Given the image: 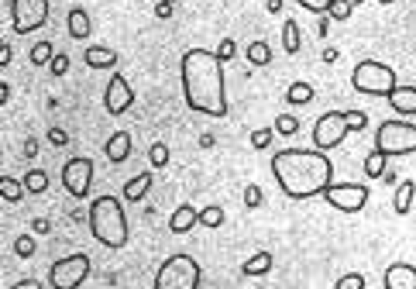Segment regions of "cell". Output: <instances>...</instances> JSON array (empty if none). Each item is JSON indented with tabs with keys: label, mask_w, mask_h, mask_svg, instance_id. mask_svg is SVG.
<instances>
[{
	"label": "cell",
	"mask_w": 416,
	"mask_h": 289,
	"mask_svg": "<svg viewBox=\"0 0 416 289\" xmlns=\"http://www.w3.org/2000/svg\"><path fill=\"white\" fill-rule=\"evenodd\" d=\"M272 176L289 200H310L334 183V162L320 148H282L272 155Z\"/></svg>",
	"instance_id": "1"
},
{
	"label": "cell",
	"mask_w": 416,
	"mask_h": 289,
	"mask_svg": "<svg viewBox=\"0 0 416 289\" xmlns=\"http://www.w3.org/2000/svg\"><path fill=\"white\" fill-rule=\"evenodd\" d=\"M183 96L186 107L207 117H227V94H224V62L210 49L183 52Z\"/></svg>",
	"instance_id": "2"
},
{
	"label": "cell",
	"mask_w": 416,
	"mask_h": 289,
	"mask_svg": "<svg viewBox=\"0 0 416 289\" xmlns=\"http://www.w3.org/2000/svg\"><path fill=\"white\" fill-rule=\"evenodd\" d=\"M90 231L104 248H124L127 245V213L117 196H97L90 203Z\"/></svg>",
	"instance_id": "3"
},
{
	"label": "cell",
	"mask_w": 416,
	"mask_h": 289,
	"mask_svg": "<svg viewBox=\"0 0 416 289\" xmlns=\"http://www.w3.org/2000/svg\"><path fill=\"white\" fill-rule=\"evenodd\" d=\"M351 87L365 96H386V100H389V94L399 87V80H396V69H392V66L375 62V59H361V62L354 66V73H351Z\"/></svg>",
	"instance_id": "4"
},
{
	"label": "cell",
	"mask_w": 416,
	"mask_h": 289,
	"mask_svg": "<svg viewBox=\"0 0 416 289\" xmlns=\"http://www.w3.org/2000/svg\"><path fill=\"white\" fill-rule=\"evenodd\" d=\"M200 279H204V272H200L197 259L179 252V255H169V259L159 265L155 289H200Z\"/></svg>",
	"instance_id": "5"
},
{
	"label": "cell",
	"mask_w": 416,
	"mask_h": 289,
	"mask_svg": "<svg viewBox=\"0 0 416 289\" xmlns=\"http://www.w3.org/2000/svg\"><path fill=\"white\" fill-rule=\"evenodd\" d=\"M375 152L389 155H413L416 152V124L396 117V121H382L375 128Z\"/></svg>",
	"instance_id": "6"
},
{
	"label": "cell",
	"mask_w": 416,
	"mask_h": 289,
	"mask_svg": "<svg viewBox=\"0 0 416 289\" xmlns=\"http://www.w3.org/2000/svg\"><path fill=\"white\" fill-rule=\"evenodd\" d=\"M90 276V255L76 252V255H66L59 262H52L48 269V286L52 289H80Z\"/></svg>",
	"instance_id": "7"
},
{
	"label": "cell",
	"mask_w": 416,
	"mask_h": 289,
	"mask_svg": "<svg viewBox=\"0 0 416 289\" xmlns=\"http://www.w3.org/2000/svg\"><path fill=\"white\" fill-rule=\"evenodd\" d=\"M52 0H10V28L17 35H31L48 21Z\"/></svg>",
	"instance_id": "8"
},
{
	"label": "cell",
	"mask_w": 416,
	"mask_h": 289,
	"mask_svg": "<svg viewBox=\"0 0 416 289\" xmlns=\"http://www.w3.org/2000/svg\"><path fill=\"white\" fill-rule=\"evenodd\" d=\"M347 131H351V128H347L344 110H327V114H320L316 124H313V145H316L320 152H330V148H337V145L344 141Z\"/></svg>",
	"instance_id": "9"
},
{
	"label": "cell",
	"mask_w": 416,
	"mask_h": 289,
	"mask_svg": "<svg viewBox=\"0 0 416 289\" xmlns=\"http://www.w3.org/2000/svg\"><path fill=\"white\" fill-rule=\"evenodd\" d=\"M323 200L341 213H361L368 203V186L365 183H330Z\"/></svg>",
	"instance_id": "10"
},
{
	"label": "cell",
	"mask_w": 416,
	"mask_h": 289,
	"mask_svg": "<svg viewBox=\"0 0 416 289\" xmlns=\"http://www.w3.org/2000/svg\"><path fill=\"white\" fill-rule=\"evenodd\" d=\"M62 186L69 190V196H76V200H83V196H90V186H93V159H69L66 166H62Z\"/></svg>",
	"instance_id": "11"
},
{
	"label": "cell",
	"mask_w": 416,
	"mask_h": 289,
	"mask_svg": "<svg viewBox=\"0 0 416 289\" xmlns=\"http://www.w3.org/2000/svg\"><path fill=\"white\" fill-rule=\"evenodd\" d=\"M131 103H134V90H131L127 76H124V73H114V76H110V83H107V90H104L107 114L120 117L124 110H131Z\"/></svg>",
	"instance_id": "12"
},
{
	"label": "cell",
	"mask_w": 416,
	"mask_h": 289,
	"mask_svg": "<svg viewBox=\"0 0 416 289\" xmlns=\"http://www.w3.org/2000/svg\"><path fill=\"white\" fill-rule=\"evenodd\" d=\"M382 286L386 289H416V265L410 262H392L382 276Z\"/></svg>",
	"instance_id": "13"
},
{
	"label": "cell",
	"mask_w": 416,
	"mask_h": 289,
	"mask_svg": "<svg viewBox=\"0 0 416 289\" xmlns=\"http://www.w3.org/2000/svg\"><path fill=\"white\" fill-rule=\"evenodd\" d=\"M66 31H69V38H76V42H87V38H90L93 21H90L87 7H69V14H66Z\"/></svg>",
	"instance_id": "14"
},
{
	"label": "cell",
	"mask_w": 416,
	"mask_h": 289,
	"mask_svg": "<svg viewBox=\"0 0 416 289\" xmlns=\"http://www.w3.org/2000/svg\"><path fill=\"white\" fill-rule=\"evenodd\" d=\"M104 155H107V162H127V155H131V134L127 131H114L107 138Z\"/></svg>",
	"instance_id": "15"
},
{
	"label": "cell",
	"mask_w": 416,
	"mask_h": 289,
	"mask_svg": "<svg viewBox=\"0 0 416 289\" xmlns=\"http://www.w3.org/2000/svg\"><path fill=\"white\" fill-rule=\"evenodd\" d=\"M389 107L399 114V117H413L416 114V87H396L389 94Z\"/></svg>",
	"instance_id": "16"
},
{
	"label": "cell",
	"mask_w": 416,
	"mask_h": 289,
	"mask_svg": "<svg viewBox=\"0 0 416 289\" xmlns=\"http://www.w3.org/2000/svg\"><path fill=\"white\" fill-rule=\"evenodd\" d=\"M200 224V210H193L190 203H183L172 217H169V231L172 234H186V231H193Z\"/></svg>",
	"instance_id": "17"
},
{
	"label": "cell",
	"mask_w": 416,
	"mask_h": 289,
	"mask_svg": "<svg viewBox=\"0 0 416 289\" xmlns=\"http://www.w3.org/2000/svg\"><path fill=\"white\" fill-rule=\"evenodd\" d=\"M83 59H87L90 69H114V66H117V52L107 49V45H87Z\"/></svg>",
	"instance_id": "18"
},
{
	"label": "cell",
	"mask_w": 416,
	"mask_h": 289,
	"mask_svg": "<svg viewBox=\"0 0 416 289\" xmlns=\"http://www.w3.org/2000/svg\"><path fill=\"white\" fill-rule=\"evenodd\" d=\"M413 196H416V183L413 179H403V183L396 186V196H392V210H396L399 217H406V213L413 210Z\"/></svg>",
	"instance_id": "19"
},
{
	"label": "cell",
	"mask_w": 416,
	"mask_h": 289,
	"mask_svg": "<svg viewBox=\"0 0 416 289\" xmlns=\"http://www.w3.org/2000/svg\"><path fill=\"white\" fill-rule=\"evenodd\" d=\"M148 190H152V173H138L131 183H124V200H127V203H138V200H145Z\"/></svg>",
	"instance_id": "20"
},
{
	"label": "cell",
	"mask_w": 416,
	"mask_h": 289,
	"mask_svg": "<svg viewBox=\"0 0 416 289\" xmlns=\"http://www.w3.org/2000/svg\"><path fill=\"white\" fill-rule=\"evenodd\" d=\"M269 269H272V255H269V252H258V255H251V259L241 265V276L255 279V276H265Z\"/></svg>",
	"instance_id": "21"
},
{
	"label": "cell",
	"mask_w": 416,
	"mask_h": 289,
	"mask_svg": "<svg viewBox=\"0 0 416 289\" xmlns=\"http://www.w3.org/2000/svg\"><path fill=\"white\" fill-rule=\"evenodd\" d=\"M282 49H286L289 55H296V52L303 49V38H300V24H296L293 17L282 24Z\"/></svg>",
	"instance_id": "22"
},
{
	"label": "cell",
	"mask_w": 416,
	"mask_h": 289,
	"mask_svg": "<svg viewBox=\"0 0 416 289\" xmlns=\"http://www.w3.org/2000/svg\"><path fill=\"white\" fill-rule=\"evenodd\" d=\"M21 183H24V190H28V193H35V196H38V193L48 190V173H45V169H28Z\"/></svg>",
	"instance_id": "23"
},
{
	"label": "cell",
	"mask_w": 416,
	"mask_h": 289,
	"mask_svg": "<svg viewBox=\"0 0 416 289\" xmlns=\"http://www.w3.org/2000/svg\"><path fill=\"white\" fill-rule=\"evenodd\" d=\"M248 62H251V66H269V62H272V49H269V42H262V38L251 42V45H248Z\"/></svg>",
	"instance_id": "24"
},
{
	"label": "cell",
	"mask_w": 416,
	"mask_h": 289,
	"mask_svg": "<svg viewBox=\"0 0 416 289\" xmlns=\"http://www.w3.org/2000/svg\"><path fill=\"white\" fill-rule=\"evenodd\" d=\"M0 193H3L7 203H21V196L28 190H24V183H17L14 176H3V179H0Z\"/></svg>",
	"instance_id": "25"
},
{
	"label": "cell",
	"mask_w": 416,
	"mask_h": 289,
	"mask_svg": "<svg viewBox=\"0 0 416 289\" xmlns=\"http://www.w3.org/2000/svg\"><path fill=\"white\" fill-rule=\"evenodd\" d=\"M365 176H368V179L386 176V155H382V152H375V148H372V155L365 159Z\"/></svg>",
	"instance_id": "26"
},
{
	"label": "cell",
	"mask_w": 416,
	"mask_h": 289,
	"mask_svg": "<svg viewBox=\"0 0 416 289\" xmlns=\"http://www.w3.org/2000/svg\"><path fill=\"white\" fill-rule=\"evenodd\" d=\"M286 100L296 103V107H303V103H310L313 100V87L310 83H293V87L286 90Z\"/></svg>",
	"instance_id": "27"
},
{
	"label": "cell",
	"mask_w": 416,
	"mask_h": 289,
	"mask_svg": "<svg viewBox=\"0 0 416 289\" xmlns=\"http://www.w3.org/2000/svg\"><path fill=\"white\" fill-rule=\"evenodd\" d=\"M52 59H55L52 42H35V45H31V62H35V66H45V62H52Z\"/></svg>",
	"instance_id": "28"
},
{
	"label": "cell",
	"mask_w": 416,
	"mask_h": 289,
	"mask_svg": "<svg viewBox=\"0 0 416 289\" xmlns=\"http://www.w3.org/2000/svg\"><path fill=\"white\" fill-rule=\"evenodd\" d=\"M148 162H152L155 169L169 166V145H165V141H155V145L148 148Z\"/></svg>",
	"instance_id": "29"
},
{
	"label": "cell",
	"mask_w": 416,
	"mask_h": 289,
	"mask_svg": "<svg viewBox=\"0 0 416 289\" xmlns=\"http://www.w3.org/2000/svg\"><path fill=\"white\" fill-rule=\"evenodd\" d=\"M351 10H354V3H351V0H330L327 17H330V21H347V17H351Z\"/></svg>",
	"instance_id": "30"
},
{
	"label": "cell",
	"mask_w": 416,
	"mask_h": 289,
	"mask_svg": "<svg viewBox=\"0 0 416 289\" xmlns=\"http://www.w3.org/2000/svg\"><path fill=\"white\" fill-rule=\"evenodd\" d=\"M200 224H204V227H220V224H224V207H217V203H213V207H204V210H200Z\"/></svg>",
	"instance_id": "31"
},
{
	"label": "cell",
	"mask_w": 416,
	"mask_h": 289,
	"mask_svg": "<svg viewBox=\"0 0 416 289\" xmlns=\"http://www.w3.org/2000/svg\"><path fill=\"white\" fill-rule=\"evenodd\" d=\"M35 238L31 234H17V241H14V252H17V259H31L35 255Z\"/></svg>",
	"instance_id": "32"
},
{
	"label": "cell",
	"mask_w": 416,
	"mask_h": 289,
	"mask_svg": "<svg viewBox=\"0 0 416 289\" xmlns=\"http://www.w3.org/2000/svg\"><path fill=\"white\" fill-rule=\"evenodd\" d=\"M275 131H279V134H296V131H300V121H296L293 114H279V117H275Z\"/></svg>",
	"instance_id": "33"
},
{
	"label": "cell",
	"mask_w": 416,
	"mask_h": 289,
	"mask_svg": "<svg viewBox=\"0 0 416 289\" xmlns=\"http://www.w3.org/2000/svg\"><path fill=\"white\" fill-rule=\"evenodd\" d=\"M262 203H265L262 186H255V183H251V186H244V207H248V210H258Z\"/></svg>",
	"instance_id": "34"
},
{
	"label": "cell",
	"mask_w": 416,
	"mask_h": 289,
	"mask_svg": "<svg viewBox=\"0 0 416 289\" xmlns=\"http://www.w3.org/2000/svg\"><path fill=\"white\" fill-rule=\"evenodd\" d=\"M344 117H347V128H351V131H365V128H368V114H365V110H344Z\"/></svg>",
	"instance_id": "35"
},
{
	"label": "cell",
	"mask_w": 416,
	"mask_h": 289,
	"mask_svg": "<svg viewBox=\"0 0 416 289\" xmlns=\"http://www.w3.org/2000/svg\"><path fill=\"white\" fill-rule=\"evenodd\" d=\"M334 289H365V276H361V272H347V276L337 279Z\"/></svg>",
	"instance_id": "36"
},
{
	"label": "cell",
	"mask_w": 416,
	"mask_h": 289,
	"mask_svg": "<svg viewBox=\"0 0 416 289\" xmlns=\"http://www.w3.org/2000/svg\"><path fill=\"white\" fill-rule=\"evenodd\" d=\"M234 55H237V42H234V38H224L220 49H217V59L227 62V59H234Z\"/></svg>",
	"instance_id": "37"
},
{
	"label": "cell",
	"mask_w": 416,
	"mask_h": 289,
	"mask_svg": "<svg viewBox=\"0 0 416 289\" xmlns=\"http://www.w3.org/2000/svg\"><path fill=\"white\" fill-rule=\"evenodd\" d=\"M251 145H255V148H269V145H272V128H258V131H251Z\"/></svg>",
	"instance_id": "38"
},
{
	"label": "cell",
	"mask_w": 416,
	"mask_h": 289,
	"mask_svg": "<svg viewBox=\"0 0 416 289\" xmlns=\"http://www.w3.org/2000/svg\"><path fill=\"white\" fill-rule=\"evenodd\" d=\"M303 10H310V14H327L330 10V0H296Z\"/></svg>",
	"instance_id": "39"
},
{
	"label": "cell",
	"mask_w": 416,
	"mask_h": 289,
	"mask_svg": "<svg viewBox=\"0 0 416 289\" xmlns=\"http://www.w3.org/2000/svg\"><path fill=\"white\" fill-rule=\"evenodd\" d=\"M69 73V55H55L52 59V76H66Z\"/></svg>",
	"instance_id": "40"
},
{
	"label": "cell",
	"mask_w": 416,
	"mask_h": 289,
	"mask_svg": "<svg viewBox=\"0 0 416 289\" xmlns=\"http://www.w3.org/2000/svg\"><path fill=\"white\" fill-rule=\"evenodd\" d=\"M48 141H52V145H66V141H69V134H66L62 128H52V131H48Z\"/></svg>",
	"instance_id": "41"
},
{
	"label": "cell",
	"mask_w": 416,
	"mask_h": 289,
	"mask_svg": "<svg viewBox=\"0 0 416 289\" xmlns=\"http://www.w3.org/2000/svg\"><path fill=\"white\" fill-rule=\"evenodd\" d=\"M10 289H45V286H42L38 279H21V283H14Z\"/></svg>",
	"instance_id": "42"
},
{
	"label": "cell",
	"mask_w": 416,
	"mask_h": 289,
	"mask_svg": "<svg viewBox=\"0 0 416 289\" xmlns=\"http://www.w3.org/2000/svg\"><path fill=\"white\" fill-rule=\"evenodd\" d=\"M155 17H172V3H159V7H155Z\"/></svg>",
	"instance_id": "43"
},
{
	"label": "cell",
	"mask_w": 416,
	"mask_h": 289,
	"mask_svg": "<svg viewBox=\"0 0 416 289\" xmlns=\"http://www.w3.org/2000/svg\"><path fill=\"white\" fill-rule=\"evenodd\" d=\"M0 66H10V45H0Z\"/></svg>",
	"instance_id": "44"
},
{
	"label": "cell",
	"mask_w": 416,
	"mask_h": 289,
	"mask_svg": "<svg viewBox=\"0 0 416 289\" xmlns=\"http://www.w3.org/2000/svg\"><path fill=\"white\" fill-rule=\"evenodd\" d=\"M316 35H320V38L327 35V14H320V21H316Z\"/></svg>",
	"instance_id": "45"
},
{
	"label": "cell",
	"mask_w": 416,
	"mask_h": 289,
	"mask_svg": "<svg viewBox=\"0 0 416 289\" xmlns=\"http://www.w3.org/2000/svg\"><path fill=\"white\" fill-rule=\"evenodd\" d=\"M35 231H38V234H48V220L38 217V220H35Z\"/></svg>",
	"instance_id": "46"
},
{
	"label": "cell",
	"mask_w": 416,
	"mask_h": 289,
	"mask_svg": "<svg viewBox=\"0 0 416 289\" xmlns=\"http://www.w3.org/2000/svg\"><path fill=\"white\" fill-rule=\"evenodd\" d=\"M323 62H337V49H323Z\"/></svg>",
	"instance_id": "47"
},
{
	"label": "cell",
	"mask_w": 416,
	"mask_h": 289,
	"mask_svg": "<svg viewBox=\"0 0 416 289\" xmlns=\"http://www.w3.org/2000/svg\"><path fill=\"white\" fill-rule=\"evenodd\" d=\"M269 10H272V14H279V10H282V0H269Z\"/></svg>",
	"instance_id": "48"
},
{
	"label": "cell",
	"mask_w": 416,
	"mask_h": 289,
	"mask_svg": "<svg viewBox=\"0 0 416 289\" xmlns=\"http://www.w3.org/2000/svg\"><path fill=\"white\" fill-rule=\"evenodd\" d=\"M379 3H396V0H379Z\"/></svg>",
	"instance_id": "49"
},
{
	"label": "cell",
	"mask_w": 416,
	"mask_h": 289,
	"mask_svg": "<svg viewBox=\"0 0 416 289\" xmlns=\"http://www.w3.org/2000/svg\"><path fill=\"white\" fill-rule=\"evenodd\" d=\"M159 3H176V0H159Z\"/></svg>",
	"instance_id": "50"
}]
</instances>
